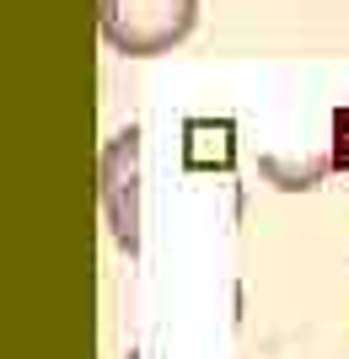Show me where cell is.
Wrapping results in <instances>:
<instances>
[{
    "mask_svg": "<svg viewBox=\"0 0 349 359\" xmlns=\"http://www.w3.org/2000/svg\"><path fill=\"white\" fill-rule=\"evenodd\" d=\"M97 22L113 54L124 60H156L194 32L199 0H97Z\"/></svg>",
    "mask_w": 349,
    "mask_h": 359,
    "instance_id": "6da1fadb",
    "label": "cell"
},
{
    "mask_svg": "<svg viewBox=\"0 0 349 359\" xmlns=\"http://www.w3.org/2000/svg\"><path fill=\"white\" fill-rule=\"evenodd\" d=\"M334 166H338V172H349V107L334 118Z\"/></svg>",
    "mask_w": 349,
    "mask_h": 359,
    "instance_id": "277c9868",
    "label": "cell"
},
{
    "mask_svg": "<svg viewBox=\"0 0 349 359\" xmlns=\"http://www.w3.org/2000/svg\"><path fill=\"white\" fill-rule=\"evenodd\" d=\"M103 204L113 241L135 257L140 252V129H119L103 150Z\"/></svg>",
    "mask_w": 349,
    "mask_h": 359,
    "instance_id": "7a4b0ae2",
    "label": "cell"
},
{
    "mask_svg": "<svg viewBox=\"0 0 349 359\" xmlns=\"http://www.w3.org/2000/svg\"><path fill=\"white\" fill-rule=\"evenodd\" d=\"M183 135H188V156H183V161L194 166V172H210V166L226 172V166L237 161V145H231L237 129H231L226 118H220V123H215V118H188V123H183Z\"/></svg>",
    "mask_w": 349,
    "mask_h": 359,
    "instance_id": "3957f363",
    "label": "cell"
},
{
    "mask_svg": "<svg viewBox=\"0 0 349 359\" xmlns=\"http://www.w3.org/2000/svg\"><path fill=\"white\" fill-rule=\"evenodd\" d=\"M129 359H135V354H129Z\"/></svg>",
    "mask_w": 349,
    "mask_h": 359,
    "instance_id": "5b68a950",
    "label": "cell"
}]
</instances>
